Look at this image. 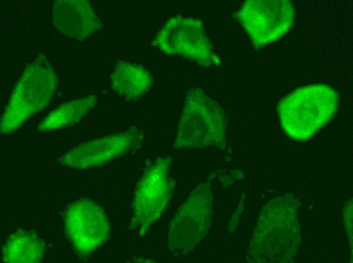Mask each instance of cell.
Segmentation results:
<instances>
[{"instance_id":"cell-8","label":"cell","mask_w":353,"mask_h":263,"mask_svg":"<svg viewBox=\"0 0 353 263\" xmlns=\"http://www.w3.org/2000/svg\"><path fill=\"white\" fill-rule=\"evenodd\" d=\"M144 132L135 126L127 130L81 143L62 155L59 162L70 168L87 169L103 165L139 148Z\"/></svg>"},{"instance_id":"cell-4","label":"cell","mask_w":353,"mask_h":263,"mask_svg":"<svg viewBox=\"0 0 353 263\" xmlns=\"http://www.w3.org/2000/svg\"><path fill=\"white\" fill-rule=\"evenodd\" d=\"M170 156L147 160L133 195L128 228L145 236L167 205L175 183L170 174Z\"/></svg>"},{"instance_id":"cell-11","label":"cell","mask_w":353,"mask_h":263,"mask_svg":"<svg viewBox=\"0 0 353 263\" xmlns=\"http://www.w3.org/2000/svg\"><path fill=\"white\" fill-rule=\"evenodd\" d=\"M45 249L44 240L35 232L20 229L8 237L2 247V259L5 262L38 263Z\"/></svg>"},{"instance_id":"cell-9","label":"cell","mask_w":353,"mask_h":263,"mask_svg":"<svg viewBox=\"0 0 353 263\" xmlns=\"http://www.w3.org/2000/svg\"><path fill=\"white\" fill-rule=\"evenodd\" d=\"M53 20L61 33L78 40L86 39L102 27L91 5L85 0L56 1Z\"/></svg>"},{"instance_id":"cell-10","label":"cell","mask_w":353,"mask_h":263,"mask_svg":"<svg viewBox=\"0 0 353 263\" xmlns=\"http://www.w3.org/2000/svg\"><path fill=\"white\" fill-rule=\"evenodd\" d=\"M111 82L119 96L128 101H136L150 91L153 77L142 65L120 61L111 75Z\"/></svg>"},{"instance_id":"cell-7","label":"cell","mask_w":353,"mask_h":263,"mask_svg":"<svg viewBox=\"0 0 353 263\" xmlns=\"http://www.w3.org/2000/svg\"><path fill=\"white\" fill-rule=\"evenodd\" d=\"M66 235L77 256L89 257L108 240L110 225L103 208L89 199L69 204L63 213Z\"/></svg>"},{"instance_id":"cell-12","label":"cell","mask_w":353,"mask_h":263,"mask_svg":"<svg viewBox=\"0 0 353 263\" xmlns=\"http://www.w3.org/2000/svg\"><path fill=\"white\" fill-rule=\"evenodd\" d=\"M97 100L96 96L90 95L61 105L41 121L38 130L53 131L74 125L94 107Z\"/></svg>"},{"instance_id":"cell-5","label":"cell","mask_w":353,"mask_h":263,"mask_svg":"<svg viewBox=\"0 0 353 263\" xmlns=\"http://www.w3.org/2000/svg\"><path fill=\"white\" fill-rule=\"evenodd\" d=\"M153 43L167 55L184 57L203 67L221 64L199 19L171 18L157 33Z\"/></svg>"},{"instance_id":"cell-1","label":"cell","mask_w":353,"mask_h":263,"mask_svg":"<svg viewBox=\"0 0 353 263\" xmlns=\"http://www.w3.org/2000/svg\"><path fill=\"white\" fill-rule=\"evenodd\" d=\"M339 95L326 84H313L293 91L278 106L280 122L285 133L296 140L310 138L332 119Z\"/></svg>"},{"instance_id":"cell-2","label":"cell","mask_w":353,"mask_h":263,"mask_svg":"<svg viewBox=\"0 0 353 263\" xmlns=\"http://www.w3.org/2000/svg\"><path fill=\"white\" fill-rule=\"evenodd\" d=\"M58 77L44 54L29 63L18 80L2 115L1 134H10L45 108L53 96Z\"/></svg>"},{"instance_id":"cell-3","label":"cell","mask_w":353,"mask_h":263,"mask_svg":"<svg viewBox=\"0 0 353 263\" xmlns=\"http://www.w3.org/2000/svg\"><path fill=\"white\" fill-rule=\"evenodd\" d=\"M225 116L217 102L200 88L190 89L178 125L174 149L225 144Z\"/></svg>"},{"instance_id":"cell-6","label":"cell","mask_w":353,"mask_h":263,"mask_svg":"<svg viewBox=\"0 0 353 263\" xmlns=\"http://www.w3.org/2000/svg\"><path fill=\"white\" fill-rule=\"evenodd\" d=\"M295 9L287 0L245 1L234 17L241 23L255 49L275 41L291 28Z\"/></svg>"}]
</instances>
